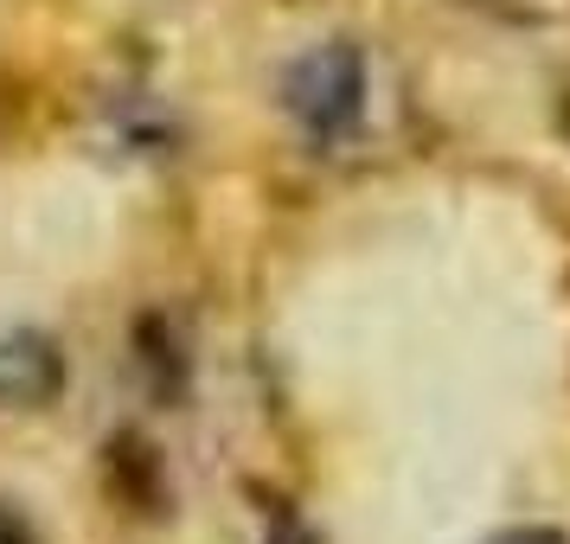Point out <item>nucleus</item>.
Segmentation results:
<instances>
[{"mask_svg": "<svg viewBox=\"0 0 570 544\" xmlns=\"http://www.w3.org/2000/svg\"><path fill=\"white\" fill-rule=\"evenodd\" d=\"M269 544H314V532L288 513V506H276V513H269Z\"/></svg>", "mask_w": 570, "mask_h": 544, "instance_id": "nucleus-4", "label": "nucleus"}, {"mask_svg": "<svg viewBox=\"0 0 570 544\" xmlns=\"http://www.w3.org/2000/svg\"><path fill=\"white\" fill-rule=\"evenodd\" d=\"M493 544H570V532H558V525H513V532H500Z\"/></svg>", "mask_w": 570, "mask_h": 544, "instance_id": "nucleus-5", "label": "nucleus"}, {"mask_svg": "<svg viewBox=\"0 0 570 544\" xmlns=\"http://www.w3.org/2000/svg\"><path fill=\"white\" fill-rule=\"evenodd\" d=\"M0 544H32V538H27V525H20V518H13V532H7V518H0Z\"/></svg>", "mask_w": 570, "mask_h": 544, "instance_id": "nucleus-7", "label": "nucleus"}, {"mask_svg": "<svg viewBox=\"0 0 570 544\" xmlns=\"http://www.w3.org/2000/svg\"><path fill=\"white\" fill-rule=\"evenodd\" d=\"M283 109L321 148L340 141V135H353L365 116V52L346 46V39H327V46L302 52L283 71Z\"/></svg>", "mask_w": 570, "mask_h": 544, "instance_id": "nucleus-1", "label": "nucleus"}, {"mask_svg": "<svg viewBox=\"0 0 570 544\" xmlns=\"http://www.w3.org/2000/svg\"><path fill=\"white\" fill-rule=\"evenodd\" d=\"M7 90H13V83H0V97H7ZM13 116H20V97H7V103H0V135L13 129Z\"/></svg>", "mask_w": 570, "mask_h": 544, "instance_id": "nucleus-6", "label": "nucleus"}, {"mask_svg": "<svg viewBox=\"0 0 570 544\" xmlns=\"http://www.w3.org/2000/svg\"><path fill=\"white\" fill-rule=\"evenodd\" d=\"M109 481L129 493L141 513H160V487H155V455L141 436H116L109 442Z\"/></svg>", "mask_w": 570, "mask_h": 544, "instance_id": "nucleus-3", "label": "nucleus"}, {"mask_svg": "<svg viewBox=\"0 0 570 544\" xmlns=\"http://www.w3.org/2000/svg\"><path fill=\"white\" fill-rule=\"evenodd\" d=\"M65 390V353L39 327L0 334V411H46Z\"/></svg>", "mask_w": 570, "mask_h": 544, "instance_id": "nucleus-2", "label": "nucleus"}]
</instances>
